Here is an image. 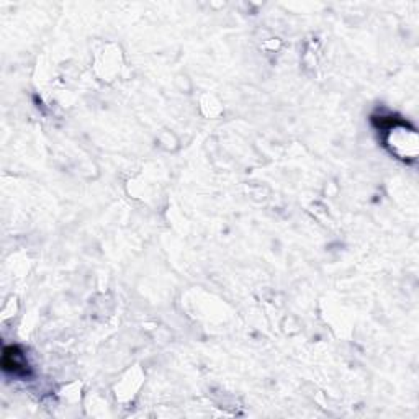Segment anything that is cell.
<instances>
[{
	"instance_id": "cell-1",
	"label": "cell",
	"mask_w": 419,
	"mask_h": 419,
	"mask_svg": "<svg viewBox=\"0 0 419 419\" xmlns=\"http://www.w3.org/2000/svg\"><path fill=\"white\" fill-rule=\"evenodd\" d=\"M2 366L5 372L14 373L15 377H26L30 373L28 362H26L25 354L17 346H10L4 349Z\"/></svg>"
}]
</instances>
